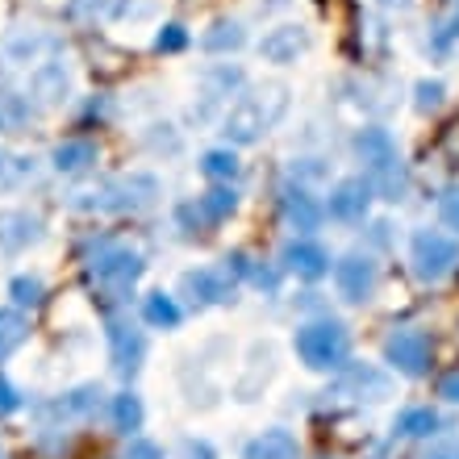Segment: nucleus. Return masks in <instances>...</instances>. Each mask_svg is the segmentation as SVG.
Wrapping results in <instances>:
<instances>
[{
  "label": "nucleus",
  "instance_id": "f704fd0d",
  "mask_svg": "<svg viewBox=\"0 0 459 459\" xmlns=\"http://www.w3.org/2000/svg\"><path fill=\"white\" fill-rule=\"evenodd\" d=\"M121 459H163V447L159 443H151V438H130V447H126V455Z\"/></svg>",
  "mask_w": 459,
  "mask_h": 459
},
{
  "label": "nucleus",
  "instance_id": "9d476101",
  "mask_svg": "<svg viewBox=\"0 0 459 459\" xmlns=\"http://www.w3.org/2000/svg\"><path fill=\"white\" fill-rule=\"evenodd\" d=\"M184 297L201 309V305H230L234 301V276L226 267H196L188 276L180 280Z\"/></svg>",
  "mask_w": 459,
  "mask_h": 459
},
{
  "label": "nucleus",
  "instance_id": "2eb2a0df",
  "mask_svg": "<svg viewBox=\"0 0 459 459\" xmlns=\"http://www.w3.org/2000/svg\"><path fill=\"white\" fill-rule=\"evenodd\" d=\"M38 238H42V218L25 209H0V251L4 255H22Z\"/></svg>",
  "mask_w": 459,
  "mask_h": 459
},
{
  "label": "nucleus",
  "instance_id": "9b49d317",
  "mask_svg": "<svg viewBox=\"0 0 459 459\" xmlns=\"http://www.w3.org/2000/svg\"><path fill=\"white\" fill-rule=\"evenodd\" d=\"M372 209V180L368 176H351V180H339L330 188L326 213L334 221H363Z\"/></svg>",
  "mask_w": 459,
  "mask_h": 459
},
{
  "label": "nucleus",
  "instance_id": "7ed1b4c3",
  "mask_svg": "<svg viewBox=\"0 0 459 459\" xmlns=\"http://www.w3.org/2000/svg\"><path fill=\"white\" fill-rule=\"evenodd\" d=\"M284 109H289V88L284 84H264V88H255L251 97H242L238 105L226 113L221 134H226L230 143L251 146V143H259L280 117H284Z\"/></svg>",
  "mask_w": 459,
  "mask_h": 459
},
{
  "label": "nucleus",
  "instance_id": "39448f33",
  "mask_svg": "<svg viewBox=\"0 0 459 459\" xmlns=\"http://www.w3.org/2000/svg\"><path fill=\"white\" fill-rule=\"evenodd\" d=\"M292 347H297V355H301V363L309 372H339V368H347V355H351L347 330H342L339 322H330V317L305 322V326L297 330Z\"/></svg>",
  "mask_w": 459,
  "mask_h": 459
},
{
  "label": "nucleus",
  "instance_id": "473e14b6",
  "mask_svg": "<svg viewBox=\"0 0 459 459\" xmlns=\"http://www.w3.org/2000/svg\"><path fill=\"white\" fill-rule=\"evenodd\" d=\"M25 405V393L17 385H13L9 376H0V418H9V413H17Z\"/></svg>",
  "mask_w": 459,
  "mask_h": 459
},
{
  "label": "nucleus",
  "instance_id": "cd10ccee",
  "mask_svg": "<svg viewBox=\"0 0 459 459\" xmlns=\"http://www.w3.org/2000/svg\"><path fill=\"white\" fill-rule=\"evenodd\" d=\"M242 42H247V30H242L238 22H218L201 38V47H205L209 55H230V50H238Z\"/></svg>",
  "mask_w": 459,
  "mask_h": 459
},
{
  "label": "nucleus",
  "instance_id": "423d86ee",
  "mask_svg": "<svg viewBox=\"0 0 459 459\" xmlns=\"http://www.w3.org/2000/svg\"><path fill=\"white\" fill-rule=\"evenodd\" d=\"M410 259L422 280H443L459 267V242L438 234V230H418L410 242Z\"/></svg>",
  "mask_w": 459,
  "mask_h": 459
},
{
  "label": "nucleus",
  "instance_id": "1a4fd4ad",
  "mask_svg": "<svg viewBox=\"0 0 459 459\" xmlns=\"http://www.w3.org/2000/svg\"><path fill=\"white\" fill-rule=\"evenodd\" d=\"M385 359L393 363L401 376H413V380H418V376L430 372V334L418 326L393 330L385 342Z\"/></svg>",
  "mask_w": 459,
  "mask_h": 459
},
{
  "label": "nucleus",
  "instance_id": "e433bc0d",
  "mask_svg": "<svg viewBox=\"0 0 459 459\" xmlns=\"http://www.w3.org/2000/svg\"><path fill=\"white\" fill-rule=\"evenodd\" d=\"M184 459H218V451L209 447L205 438H188L184 443Z\"/></svg>",
  "mask_w": 459,
  "mask_h": 459
},
{
  "label": "nucleus",
  "instance_id": "58836bf2",
  "mask_svg": "<svg viewBox=\"0 0 459 459\" xmlns=\"http://www.w3.org/2000/svg\"><path fill=\"white\" fill-rule=\"evenodd\" d=\"M380 4H385V9H405L410 0H380Z\"/></svg>",
  "mask_w": 459,
  "mask_h": 459
},
{
  "label": "nucleus",
  "instance_id": "dca6fc26",
  "mask_svg": "<svg viewBox=\"0 0 459 459\" xmlns=\"http://www.w3.org/2000/svg\"><path fill=\"white\" fill-rule=\"evenodd\" d=\"M305 47H309V30H305V25H276V30L264 34L259 55H264L267 63H292Z\"/></svg>",
  "mask_w": 459,
  "mask_h": 459
},
{
  "label": "nucleus",
  "instance_id": "4be33fe9",
  "mask_svg": "<svg viewBox=\"0 0 459 459\" xmlns=\"http://www.w3.org/2000/svg\"><path fill=\"white\" fill-rule=\"evenodd\" d=\"M109 418H113V430L117 435H126V438H134L138 430H143V422H146V410H143V397L138 393H117V397L109 401Z\"/></svg>",
  "mask_w": 459,
  "mask_h": 459
},
{
  "label": "nucleus",
  "instance_id": "c85d7f7f",
  "mask_svg": "<svg viewBox=\"0 0 459 459\" xmlns=\"http://www.w3.org/2000/svg\"><path fill=\"white\" fill-rule=\"evenodd\" d=\"M201 171H205L209 180L230 184L234 176H238V155H234V151H226V146H218V151H205V155H201Z\"/></svg>",
  "mask_w": 459,
  "mask_h": 459
},
{
  "label": "nucleus",
  "instance_id": "5701e85b",
  "mask_svg": "<svg viewBox=\"0 0 459 459\" xmlns=\"http://www.w3.org/2000/svg\"><path fill=\"white\" fill-rule=\"evenodd\" d=\"M34 100L13 92V88H0V130L4 134H22L30 121H34Z\"/></svg>",
  "mask_w": 459,
  "mask_h": 459
},
{
  "label": "nucleus",
  "instance_id": "7c9ffc66",
  "mask_svg": "<svg viewBox=\"0 0 459 459\" xmlns=\"http://www.w3.org/2000/svg\"><path fill=\"white\" fill-rule=\"evenodd\" d=\"M184 47H188V30H184L180 22H168L155 34V50H159V55H176V50H184Z\"/></svg>",
  "mask_w": 459,
  "mask_h": 459
},
{
  "label": "nucleus",
  "instance_id": "ea45409f",
  "mask_svg": "<svg viewBox=\"0 0 459 459\" xmlns=\"http://www.w3.org/2000/svg\"><path fill=\"white\" fill-rule=\"evenodd\" d=\"M430 459H459V451H438V455H430Z\"/></svg>",
  "mask_w": 459,
  "mask_h": 459
},
{
  "label": "nucleus",
  "instance_id": "0eeeda50",
  "mask_svg": "<svg viewBox=\"0 0 459 459\" xmlns=\"http://www.w3.org/2000/svg\"><path fill=\"white\" fill-rule=\"evenodd\" d=\"M100 405H105V388L100 385H80V388H67L59 397H50L38 405V418L42 422H55L59 426H42V430H63L67 422H84V418H97Z\"/></svg>",
  "mask_w": 459,
  "mask_h": 459
},
{
  "label": "nucleus",
  "instance_id": "f3484780",
  "mask_svg": "<svg viewBox=\"0 0 459 459\" xmlns=\"http://www.w3.org/2000/svg\"><path fill=\"white\" fill-rule=\"evenodd\" d=\"M30 88H34V97L42 100V105H59V100H67V92H72V72H67V63L63 59L38 63L34 75H30Z\"/></svg>",
  "mask_w": 459,
  "mask_h": 459
},
{
  "label": "nucleus",
  "instance_id": "c756f323",
  "mask_svg": "<svg viewBox=\"0 0 459 459\" xmlns=\"http://www.w3.org/2000/svg\"><path fill=\"white\" fill-rule=\"evenodd\" d=\"M342 388H355L359 397L376 401V397H385L388 393V380L380 372H372V368H351V376L342 380Z\"/></svg>",
  "mask_w": 459,
  "mask_h": 459
},
{
  "label": "nucleus",
  "instance_id": "393cba45",
  "mask_svg": "<svg viewBox=\"0 0 459 459\" xmlns=\"http://www.w3.org/2000/svg\"><path fill=\"white\" fill-rule=\"evenodd\" d=\"M143 317H146V326H155V330H176L184 322V309L168 292H151L143 301Z\"/></svg>",
  "mask_w": 459,
  "mask_h": 459
},
{
  "label": "nucleus",
  "instance_id": "f257e3e1",
  "mask_svg": "<svg viewBox=\"0 0 459 459\" xmlns=\"http://www.w3.org/2000/svg\"><path fill=\"white\" fill-rule=\"evenodd\" d=\"M146 272V259L143 251H134L126 242H113V238H97L84 247V280L88 289L105 292V297H126V292L143 280Z\"/></svg>",
  "mask_w": 459,
  "mask_h": 459
},
{
  "label": "nucleus",
  "instance_id": "aec40b11",
  "mask_svg": "<svg viewBox=\"0 0 459 459\" xmlns=\"http://www.w3.org/2000/svg\"><path fill=\"white\" fill-rule=\"evenodd\" d=\"M242 459H301V447L289 430H264L242 447Z\"/></svg>",
  "mask_w": 459,
  "mask_h": 459
},
{
  "label": "nucleus",
  "instance_id": "72a5a7b5",
  "mask_svg": "<svg viewBox=\"0 0 459 459\" xmlns=\"http://www.w3.org/2000/svg\"><path fill=\"white\" fill-rule=\"evenodd\" d=\"M438 218H443L447 230L459 234V188H447V193L438 196Z\"/></svg>",
  "mask_w": 459,
  "mask_h": 459
},
{
  "label": "nucleus",
  "instance_id": "6ab92c4d",
  "mask_svg": "<svg viewBox=\"0 0 459 459\" xmlns=\"http://www.w3.org/2000/svg\"><path fill=\"white\" fill-rule=\"evenodd\" d=\"M100 159L97 143H88V138H67L50 151V168L59 171V176H84L92 163Z\"/></svg>",
  "mask_w": 459,
  "mask_h": 459
},
{
  "label": "nucleus",
  "instance_id": "412c9836",
  "mask_svg": "<svg viewBox=\"0 0 459 459\" xmlns=\"http://www.w3.org/2000/svg\"><path fill=\"white\" fill-rule=\"evenodd\" d=\"M25 339H30V317H25V309L4 305V309H0V363H9L13 355L25 347Z\"/></svg>",
  "mask_w": 459,
  "mask_h": 459
},
{
  "label": "nucleus",
  "instance_id": "20e7f679",
  "mask_svg": "<svg viewBox=\"0 0 459 459\" xmlns=\"http://www.w3.org/2000/svg\"><path fill=\"white\" fill-rule=\"evenodd\" d=\"M355 155L363 159L368 180H372V193H380V201H401V196H405L410 176H405V168H401V155H397L393 134L380 130V126L359 130L355 134Z\"/></svg>",
  "mask_w": 459,
  "mask_h": 459
},
{
  "label": "nucleus",
  "instance_id": "bb28decb",
  "mask_svg": "<svg viewBox=\"0 0 459 459\" xmlns=\"http://www.w3.org/2000/svg\"><path fill=\"white\" fill-rule=\"evenodd\" d=\"M9 297L17 309H38V305L47 301V280L34 276V272H22V276L9 280Z\"/></svg>",
  "mask_w": 459,
  "mask_h": 459
},
{
  "label": "nucleus",
  "instance_id": "4c0bfd02",
  "mask_svg": "<svg viewBox=\"0 0 459 459\" xmlns=\"http://www.w3.org/2000/svg\"><path fill=\"white\" fill-rule=\"evenodd\" d=\"M459 34V0H455V17H451V22L447 25H443V30H438V38H435V47L438 50H443V47H447V42H451V38H455Z\"/></svg>",
  "mask_w": 459,
  "mask_h": 459
},
{
  "label": "nucleus",
  "instance_id": "4468645a",
  "mask_svg": "<svg viewBox=\"0 0 459 459\" xmlns=\"http://www.w3.org/2000/svg\"><path fill=\"white\" fill-rule=\"evenodd\" d=\"M280 213H284V221H289L292 230H301V234H314V230L322 226V218H326V209L317 205L301 184H284V188H280Z\"/></svg>",
  "mask_w": 459,
  "mask_h": 459
},
{
  "label": "nucleus",
  "instance_id": "f03ea898",
  "mask_svg": "<svg viewBox=\"0 0 459 459\" xmlns=\"http://www.w3.org/2000/svg\"><path fill=\"white\" fill-rule=\"evenodd\" d=\"M159 201V180L151 171H130V176H113L100 180L97 188L72 196V209L80 213H146Z\"/></svg>",
  "mask_w": 459,
  "mask_h": 459
},
{
  "label": "nucleus",
  "instance_id": "a211bd4d",
  "mask_svg": "<svg viewBox=\"0 0 459 459\" xmlns=\"http://www.w3.org/2000/svg\"><path fill=\"white\" fill-rule=\"evenodd\" d=\"M284 267L301 280H322L330 272V255H326V247H317V242L297 238L284 247Z\"/></svg>",
  "mask_w": 459,
  "mask_h": 459
},
{
  "label": "nucleus",
  "instance_id": "c9c22d12",
  "mask_svg": "<svg viewBox=\"0 0 459 459\" xmlns=\"http://www.w3.org/2000/svg\"><path fill=\"white\" fill-rule=\"evenodd\" d=\"M438 397L451 401V405H459V368H455V372H447L443 380H438Z\"/></svg>",
  "mask_w": 459,
  "mask_h": 459
},
{
  "label": "nucleus",
  "instance_id": "6e6552de",
  "mask_svg": "<svg viewBox=\"0 0 459 459\" xmlns=\"http://www.w3.org/2000/svg\"><path fill=\"white\" fill-rule=\"evenodd\" d=\"M105 342H109V359H113V372L121 376V380H134L138 376V368H143L146 359V339L143 330L134 326L130 317H105Z\"/></svg>",
  "mask_w": 459,
  "mask_h": 459
},
{
  "label": "nucleus",
  "instance_id": "2f4dec72",
  "mask_svg": "<svg viewBox=\"0 0 459 459\" xmlns=\"http://www.w3.org/2000/svg\"><path fill=\"white\" fill-rule=\"evenodd\" d=\"M443 97H447V88L438 84V80H418V88H413V105H418L422 113L438 109V105H443Z\"/></svg>",
  "mask_w": 459,
  "mask_h": 459
},
{
  "label": "nucleus",
  "instance_id": "ddd939ff",
  "mask_svg": "<svg viewBox=\"0 0 459 459\" xmlns=\"http://www.w3.org/2000/svg\"><path fill=\"white\" fill-rule=\"evenodd\" d=\"M376 280H380V267H376L368 255H347V259L334 264V284H339V292L347 297V301H355V305L372 297Z\"/></svg>",
  "mask_w": 459,
  "mask_h": 459
},
{
  "label": "nucleus",
  "instance_id": "b1692460",
  "mask_svg": "<svg viewBox=\"0 0 459 459\" xmlns=\"http://www.w3.org/2000/svg\"><path fill=\"white\" fill-rule=\"evenodd\" d=\"M38 159L34 155H13L0 146V193H17L25 180H34Z\"/></svg>",
  "mask_w": 459,
  "mask_h": 459
},
{
  "label": "nucleus",
  "instance_id": "a878e982",
  "mask_svg": "<svg viewBox=\"0 0 459 459\" xmlns=\"http://www.w3.org/2000/svg\"><path fill=\"white\" fill-rule=\"evenodd\" d=\"M397 435L401 438H430L438 435V413L430 405H413L397 418Z\"/></svg>",
  "mask_w": 459,
  "mask_h": 459
},
{
  "label": "nucleus",
  "instance_id": "f8f14e48",
  "mask_svg": "<svg viewBox=\"0 0 459 459\" xmlns=\"http://www.w3.org/2000/svg\"><path fill=\"white\" fill-rule=\"evenodd\" d=\"M55 50H59L55 34L38 30V25H17V30H9V38H4V59L22 63V67H30V63H47Z\"/></svg>",
  "mask_w": 459,
  "mask_h": 459
}]
</instances>
